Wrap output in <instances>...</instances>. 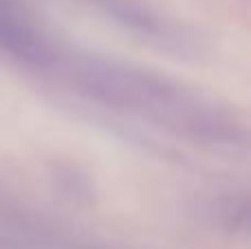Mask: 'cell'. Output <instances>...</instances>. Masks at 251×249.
Returning <instances> with one entry per match:
<instances>
[{
	"label": "cell",
	"instance_id": "6da1fadb",
	"mask_svg": "<svg viewBox=\"0 0 251 249\" xmlns=\"http://www.w3.org/2000/svg\"><path fill=\"white\" fill-rule=\"evenodd\" d=\"M0 49L38 66L55 62L53 47L9 0H0Z\"/></svg>",
	"mask_w": 251,
	"mask_h": 249
}]
</instances>
